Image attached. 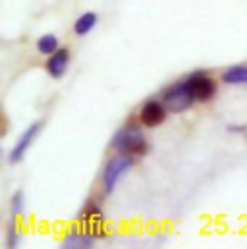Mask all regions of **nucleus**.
<instances>
[{"label": "nucleus", "instance_id": "obj_1", "mask_svg": "<svg viewBox=\"0 0 247 249\" xmlns=\"http://www.w3.org/2000/svg\"><path fill=\"white\" fill-rule=\"evenodd\" d=\"M112 149L129 157H141L149 151V141L137 124H125L112 137Z\"/></svg>", "mask_w": 247, "mask_h": 249}, {"label": "nucleus", "instance_id": "obj_2", "mask_svg": "<svg viewBox=\"0 0 247 249\" xmlns=\"http://www.w3.org/2000/svg\"><path fill=\"white\" fill-rule=\"evenodd\" d=\"M195 93L191 89V83L189 79L185 77L182 81H176L172 83L170 87H166L162 91V103L166 105V108L170 112H185L187 108H191V105L195 103Z\"/></svg>", "mask_w": 247, "mask_h": 249}, {"label": "nucleus", "instance_id": "obj_3", "mask_svg": "<svg viewBox=\"0 0 247 249\" xmlns=\"http://www.w3.org/2000/svg\"><path fill=\"white\" fill-rule=\"evenodd\" d=\"M77 220H79V226L81 230H85L87 234H91L93 238H106L108 234V228H106V216L103 213V209L93 201L89 199L85 203V207L79 211L77 214Z\"/></svg>", "mask_w": 247, "mask_h": 249}, {"label": "nucleus", "instance_id": "obj_4", "mask_svg": "<svg viewBox=\"0 0 247 249\" xmlns=\"http://www.w3.org/2000/svg\"><path fill=\"white\" fill-rule=\"evenodd\" d=\"M131 166H133V157L124 155V153H118L116 157H112V159L105 164V170H103V178H101V182H103V191H105L106 195L112 193V191L116 189V186H118V182L131 170Z\"/></svg>", "mask_w": 247, "mask_h": 249}, {"label": "nucleus", "instance_id": "obj_5", "mask_svg": "<svg viewBox=\"0 0 247 249\" xmlns=\"http://www.w3.org/2000/svg\"><path fill=\"white\" fill-rule=\"evenodd\" d=\"M41 129H43V122L37 120V122L27 125V127L21 131V135L16 139V143H14V147H12L10 155H8V162H10V164H18V162H21V160L25 159L27 151H29L31 145L35 143V139H37V135L41 133Z\"/></svg>", "mask_w": 247, "mask_h": 249}, {"label": "nucleus", "instance_id": "obj_6", "mask_svg": "<svg viewBox=\"0 0 247 249\" xmlns=\"http://www.w3.org/2000/svg\"><path fill=\"white\" fill-rule=\"evenodd\" d=\"M187 79H189L191 89L195 93V99L199 103H209V101L214 99V95H216V83H214V79L209 73H205V71H193V73L187 75Z\"/></svg>", "mask_w": 247, "mask_h": 249}, {"label": "nucleus", "instance_id": "obj_7", "mask_svg": "<svg viewBox=\"0 0 247 249\" xmlns=\"http://www.w3.org/2000/svg\"><path fill=\"white\" fill-rule=\"evenodd\" d=\"M168 108L162 101H147L143 103L141 110H139V122L145 125V127H157V125L164 124L166 116H168Z\"/></svg>", "mask_w": 247, "mask_h": 249}, {"label": "nucleus", "instance_id": "obj_8", "mask_svg": "<svg viewBox=\"0 0 247 249\" xmlns=\"http://www.w3.org/2000/svg\"><path fill=\"white\" fill-rule=\"evenodd\" d=\"M71 62V54L68 49H58L56 53H53L51 56H47V62H45V70L47 73L53 77V79H60L66 75L68 68Z\"/></svg>", "mask_w": 247, "mask_h": 249}, {"label": "nucleus", "instance_id": "obj_9", "mask_svg": "<svg viewBox=\"0 0 247 249\" xmlns=\"http://www.w3.org/2000/svg\"><path fill=\"white\" fill-rule=\"evenodd\" d=\"M95 240L97 238H93L91 234H87L85 230H71V232H68V236L64 238V242H62V246L68 249H75V248H81V249H87V248H93L95 246Z\"/></svg>", "mask_w": 247, "mask_h": 249}, {"label": "nucleus", "instance_id": "obj_10", "mask_svg": "<svg viewBox=\"0 0 247 249\" xmlns=\"http://www.w3.org/2000/svg\"><path fill=\"white\" fill-rule=\"evenodd\" d=\"M97 23H99V14L97 12H83L73 23V33L77 37H85L97 27Z\"/></svg>", "mask_w": 247, "mask_h": 249}, {"label": "nucleus", "instance_id": "obj_11", "mask_svg": "<svg viewBox=\"0 0 247 249\" xmlns=\"http://www.w3.org/2000/svg\"><path fill=\"white\" fill-rule=\"evenodd\" d=\"M222 81L228 85H247V66L236 64L222 71Z\"/></svg>", "mask_w": 247, "mask_h": 249}, {"label": "nucleus", "instance_id": "obj_12", "mask_svg": "<svg viewBox=\"0 0 247 249\" xmlns=\"http://www.w3.org/2000/svg\"><path fill=\"white\" fill-rule=\"evenodd\" d=\"M35 47H37V53L39 54L51 56L53 53H56L60 49V41H58V37L54 33H45V35H41L37 39V45Z\"/></svg>", "mask_w": 247, "mask_h": 249}, {"label": "nucleus", "instance_id": "obj_13", "mask_svg": "<svg viewBox=\"0 0 247 249\" xmlns=\"http://www.w3.org/2000/svg\"><path fill=\"white\" fill-rule=\"evenodd\" d=\"M25 207H27V199H25V193L21 189H18L14 195H12V201H10V213L12 216H21L25 213Z\"/></svg>", "mask_w": 247, "mask_h": 249}, {"label": "nucleus", "instance_id": "obj_14", "mask_svg": "<svg viewBox=\"0 0 247 249\" xmlns=\"http://www.w3.org/2000/svg\"><path fill=\"white\" fill-rule=\"evenodd\" d=\"M19 242H21V234H19V230L14 226V222H10V224H8V232H6V246H8V248H18Z\"/></svg>", "mask_w": 247, "mask_h": 249}]
</instances>
